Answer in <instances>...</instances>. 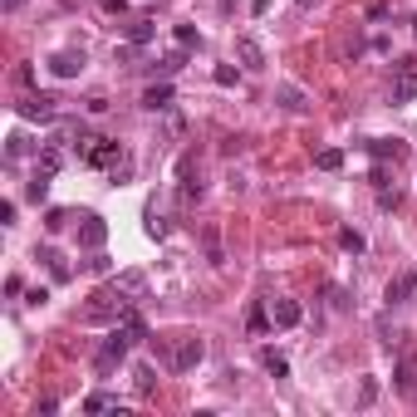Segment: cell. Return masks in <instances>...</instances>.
Returning <instances> with one entry per match:
<instances>
[{"label": "cell", "instance_id": "obj_1", "mask_svg": "<svg viewBox=\"0 0 417 417\" xmlns=\"http://www.w3.org/2000/svg\"><path fill=\"white\" fill-rule=\"evenodd\" d=\"M413 94H417V59H398L393 64V104L398 108L413 104Z\"/></svg>", "mask_w": 417, "mask_h": 417}, {"label": "cell", "instance_id": "obj_2", "mask_svg": "<svg viewBox=\"0 0 417 417\" xmlns=\"http://www.w3.org/2000/svg\"><path fill=\"white\" fill-rule=\"evenodd\" d=\"M49 74H54V79H79V74H84V49H59V54L49 59Z\"/></svg>", "mask_w": 417, "mask_h": 417}, {"label": "cell", "instance_id": "obj_3", "mask_svg": "<svg viewBox=\"0 0 417 417\" xmlns=\"http://www.w3.org/2000/svg\"><path fill=\"white\" fill-rule=\"evenodd\" d=\"M113 290L123 295V305H138V300L147 295V275H143V270H123V275L113 280Z\"/></svg>", "mask_w": 417, "mask_h": 417}, {"label": "cell", "instance_id": "obj_4", "mask_svg": "<svg viewBox=\"0 0 417 417\" xmlns=\"http://www.w3.org/2000/svg\"><path fill=\"white\" fill-rule=\"evenodd\" d=\"M202 358H207V344H202V339H182V344H177V353H172V368H177V373H187V368H197Z\"/></svg>", "mask_w": 417, "mask_h": 417}, {"label": "cell", "instance_id": "obj_5", "mask_svg": "<svg viewBox=\"0 0 417 417\" xmlns=\"http://www.w3.org/2000/svg\"><path fill=\"white\" fill-rule=\"evenodd\" d=\"M54 113H59L54 94H25L20 99V118H54Z\"/></svg>", "mask_w": 417, "mask_h": 417}, {"label": "cell", "instance_id": "obj_6", "mask_svg": "<svg viewBox=\"0 0 417 417\" xmlns=\"http://www.w3.org/2000/svg\"><path fill=\"white\" fill-rule=\"evenodd\" d=\"M413 295H417V270H403V275L388 280V295H383V300H388V305H408Z\"/></svg>", "mask_w": 417, "mask_h": 417}, {"label": "cell", "instance_id": "obj_7", "mask_svg": "<svg viewBox=\"0 0 417 417\" xmlns=\"http://www.w3.org/2000/svg\"><path fill=\"white\" fill-rule=\"evenodd\" d=\"M123 157H128V152H123L113 138H94V147H89V162H94V167H118Z\"/></svg>", "mask_w": 417, "mask_h": 417}, {"label": "cell", "instance_id": "obj_8", "mask_svg": "<svg viewBox=\"0 0 417 417\" xmlns=\"http://www.w3.org/2000/svg\"><path fill=\"white\" fill-rule=\"evenodd\" d=\"M128 344H133V339H128V334H123V329H113V334H108L104 353H99V373H108V368H113V363H123V353H128Z\"/></svg>", "mask_w": 417, "mask_h": 417}, {"label": "cell", "instance_id": "obj_9", "mask_svg": "<svg viewBox=\"0 0 417 417\" xmlns=\"http://www.w3.org/2000/svg\"><path fill=\"white\" fill-rule=\"evenodd\" d=\"M104 241H108V221H104V216H84V226H79V246H84V250H99Z\"/></svg>", "mask_w": 417, "mask_h": 417}, {"label": "cell", "instance_id": "obj_10", "mask_svg": "<svg viewBox=\"0 0 417 417\" xmlns=\"http://www.w3.org/2000/svg\"><path fill=\"white\" fill-rule=\"evenodd\" d=\"M202 197V172L192 157H182V202H197Z\"/></svg>", "mask_w": 417, "mask_h": 417}, {"label": "cell", "instance_id": "obj_11", "mask_svg": "<svg viewBox=\"0 0 417 417\" xmlns=\"http://www.w3.org/2000/svg\"><path fill=\"white\" fill-rule=\"evenodd\" d=\"M300 305H295V300H275V305H270V319H275V329H295V324H300Z\"/></svg>", "mask_w": 417, "mask_h": 417}, {"label": "cell", "instance_id": "obj_12", "mask_svg": "<svg viewBox=\"0 0 417 417\" xmlns=\"http://www.w3.org/2000/svg\"><path fill=\"white\" fill-rule=\"evenodd\" d=\"M236 54H241L246 69H265V49H260L255 40H236Z\"/></svg>", "mask_w": 417, "mask_h": 417}, {"label": "cell", "instance_id": "obj_13", "mask_svg": "<svg viewBox=\"0 0 417 417\" xmlns=\"http://www.w3.org/2000/svg\"><path fill=\"white\" fill-rule=\"evenodd\" d=\"M84 413H123V403L113 393H89L84 398Z\"/></svg>", "mask_w": 417, "mask_h": 417}, {"label": "cell", "instance_id": "obj_14", "mask_svg": "<svg viewBox=\"0 0 417 417\" xmlns=\"http://www.w3.org/2000/svg\"><path fill=\"white\" fill-rule=\"evenodd\" d=\"M368 152H373L378 162H388V157L398 162V157H403V143H398V138H378V143H368Z\"/></svg>", "mask_w": 417, "mask_h": 417}, {"label": "cell", "instance_id": "obj_15", "mask_svg": "<svg viewBox=\"0 0 417 417\" xmlns=\"http://www.w3.org/2000/svg\"><path fill=\"white\" fill-rule=\"evenodd\" d=\"M393 378H398V393H417V358H403Z\"/></svg>", "mask_w": 417, "mask_h": 417}, {"label": "cell", "instance_id": "obj_16", "mask_svg": "<svg viewBox=\"0 0 417 417\" xmlns=\"http://www.w3.org/2000/svg\"><path fill=\"white\" fill-rule=\"evenodd\" d=\"M167 104H172V89H167V84H157V89L143 94V108H147V113H162Z\"/></svg>", "mask_w": 417, "mask_h": 417}, {"label": "cell", "instance_id": "obj_17", "mask_svg": "<svg viewBox=\"0 0 417 417\" xmlns=\"http://www.w3.org/2000/svg\"><path fill=\"white\" fill-rule=\"evenodd\" d=\"M49 177H54V172H44V167H40V172L30 177V187H25V197H30V202H44V197H49Z\"/></svg>", "mask_w": 417, "mask_h": 417}, {"label": "cell", "instance_id": "obj_18", "mask_svg": "<svg viewBox=\"0 0 417 417\" xmlns=\"http://www.w3.org/2000/svg\"><path fill=\"white\" fill-rule=\"evenodd\" d=\"M143 226H147V236H152V241H162V236L172 231V226H167V216H162L157 207H147V221H143Z\"/></svg>", "mask_w": 417, "mask_h": 417}, {"label": "cell", "instance_id": "obj_19", "mask_svg": "<svg viewBox=\"0 0 417 417\" xmlns=\"http://www.w3.org/2000/svg\"><path fill=\"white\" fill-rule=\"evenodd\" d=\"M314 167H319V172H339V167H344V152H339V147H324V152L314 157Z\"/></svg>", "mask_w": 417, "mask_h": 417}, {"label": "cell", "instance_id": "obj_20", "mask_svg": "<svg viewBox=\"0 0 417 417\" xmlns=\"http://www.w3.org/2000/svg\"><path fill=\"white\" fill-rule=\"evenodd\" d=\"M182 64H187V49H182V44H177L172 54H162V59H157V69H162V74H177Z\"/></svg>", "mask_w": 417, "mask_h": 417}, {"label": "cell", "instance_id": "obj_21", "mask_svg": "<svg viewBox=\"0 0 417 417\" xmlns=\"http://www.w3.org/2000/svg\"><path fill=\"white\" fill-rule=\"evenodd\" d=\"M260 363H265V368H270L275 378H285V373H290V363H285V358H280L275 349H265V353H260Z\"/></svg>", "mask_w": 417, "mask_h": 417}, {"label": "cell", "instance_id": "obj_22", "mask_svg": "<svg viewBox=\"0 0 417 417\" xmlns=\"http://www.w3.org/2000/svg\"><path fill=\"white\" fill-rule=\"evenodd\" d=\"M133 383H138V393H152V388H157V378H152V368H147V363H138V368H133Z\"/></svg>", "mask_w": 417, "mask_h": 417}, {"label": "cell", "instance_id": "obj_23", "mask_svg": "<svg viewBox=\"0 0 417 417\" xmlns=\"http://www.w3.org/2000/svg\"><path fill=\"white\" fill-rule=\"evenodd\" d=\"M128 40H133V44H147V40H152V25H147V20H133V25H128Z\"/></svg>", "mask_w": 417, "mask_h": 417}, {"label": "cell", "instance_id": "obj_24", "mask_svg": "<svg viewBox=\"0 0 417 417\" xmlns=\"http://www.w3.org/2000/svg\"><path fill=\"white\" fill-rule=\"evenodd\" d=\"M40 260H49V275H54V280H69V265H64L54 250H40Z\"/></svg>", "mask_w": 417, "mask_h": 417}, {"label": "cell", "instance_id": "obj_25", "mask_svg": "<svg viewBox=\"0 0 417 417\" xmlns=\"http://www.w3.org/2000/svg\"><path fill=\"white\" fill-rule=\"evenodd\" d=\"M123 334H128V339H143V334H147V324H143L138 314L128 310V314H123Z\"/></svg>", "mask_w": 417, "mask_h": 417}, {"label": "cell", "instance_id": "obj_26", "mask_svg": "<svg viewBox=\"0 0 417 417\" xmlns=\"http://www.w3.org/2000/svg\"><path fill=\"white\" fill-rule=\"evenodd\" d=\"M280 104H285V108H295V113H300V108H305V94H300L295 84H285V89H280Z\"/></svg>", "mask_w": 417, "mask_h": 417}, {"label": "cell", "instance_id": "obj_27", "mask_svg": "<svg viewBox=\"0 0 417 417\" xmlns=\"http://www.w3.org/2000/svg\"><path fill=\"white\" fill-rule=\"evenodd\" d=\"M177 44H182V49H192V44H202V35H197L192 25H177Z\"/></svg>", "mask_w": 417, "mask_h": 417}, {"label": "cell", "instance_id": "obj_28", "mask_svg": "<svg viewBox=\"0 0 417 417\" xmlns=\"http://www.w3.org/2000/svg\"><path fill=\"white\" fill-rule=\"evenodd\" d=\"M398 202H403V192H398V187H378V207H398Z\"/></svg>", "mask_w": 417, "mask_h": 417}, {"label": "cell", "instance_id": "obj_29", "mask_svg": "<svg viewBox=\"0 0 417 417\" xmlns=\"http://www.w3.org/2000/svg\"><path fill=\"white\" fill-rule=\"evenodd\" d=\"M64 226H69V211H49V216H44V231H64Z\"/></svg>", "mask_w": 417, "mask_h": 417}, {"label": "cell", "instance_id": "obj_30", "mask_svg": "<svg viewBox=\"0 0 417 417\" xmlns=\"http://www.w3.org/2000/svg\"><path fill=\"white\" fill-rule=\"evenodd\" d=\"M59 162H64V157H59V147H44V157H40V167H44V172H59Z\"/></svg>", "mask_w": 417, "mask_h": 417}, {"label": "cell", "instance_id": "obj_31", "mask_svg": "<svg viewBox=\"0 0 417 417\" xmlns=\"http://www.w3.org/2000/svg\"><path fill=\"white\" fill-rule=\"evenodd\" d=\"M339 241H344V250H353V255L363 250V236H358V231H339Z\"/></svg>", "mask_w": 417, "mask_h": 417}, {"label": "cell", "instance_id": "obj_32", "mask_svg": "<svg viewBox=\"0 0 417 417\" xmlns=\"http://www.w3.org/2000/svg\"><path fill=\"white\" fill-rule=\"evenodd\" d=\"M216 84H221V89H231V84H236V69H231V64H221V69H216Z\"/></svg>", "mask_w": 417, "mask_h": 417}, {"label": "cell", "instance_id": "obj_33", "mask_svg": "<svg viewBox=\"0 0 417 417\" xmlns=\"http://www.w3.org/2000/svg\"><path fill=\"white\" fill-rule=\"evenodd\" d=\"M25 147H30V143H25V138H20V133H15V138H10V143H5V157H20V152H25Z\"/></svg>", "mask_w": 417, "mask_h": 417}, {"label": "cell", "instance_id": "obj_34", "mask_svg": "<svg viewBox=\"0 0 417 417\" xmlns=\"http://www.w3.org/2000/svg\"><path fill=\"white\" fill-rule=\"evenodd\" d=\"M89 270H94V275H108V255H99V250H94V260H89Z\"/></svg>", "mask_w": 417, "mask_h": 417}, {"label": "cell", "instance_id": "obj_35", "mask_svg": "<svg viewBox=\"0 0 417 417\" xmlns=\"http://www.w3.org/2000/svg\"><path fill=\"white\" fill-rule=\"evenodd\" d=\"M99 5H104L108 15H123V10H128V0H99Z\"/></svg>", "mask_w": 417, "mask_h": 417}, {"label": "cell", "instance_id": "obj_36", "mask_svg": "<svg viewBox=\"0 0 417 417\" xmlns=\"http://www.w3.org/2000/svg\"><path fill=\"white\" fill-rule=\"evenodd\" d=\"M20 5H25V0H5V10H10V15H15V10H20Z\"/></svg>", "mask_w": 417, "mask_h": 417}, {"label": "cell", "instance_id": "obj_37", "mask_svg": "<svg viewBox=\"0 0 417 417\" xmlns=\"http://www.w3.org/2000/svg\"><path fill=\"white\" fill-rule=\"evenodd\" d=\"M300 5H314V0H300Z\"/></svg>", "mask_w": 417, "mask_h": 417}, {"label": "cell", "instance_id": "obj_38", "mask_svg": "<svg viewBox=\"0 0 417 417\" xmlns=\"http://www.w3.org/2000/svg\"><path fill=\"white\" fill-rule=\"evenodd\" d=\"M413 30H417V25H413Z\"/></svg>", "mask_w": 417, "mask_h": 417}]
</instances>
